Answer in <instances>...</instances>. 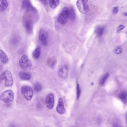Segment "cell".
<instances>
[{
  "label": "cell",
  "instance_id": "obj_18",
  "mask_svg": "<svg viewBox=\"0 0 127 127\" xmlns=\"http://www.w3.org/2000/svg\"><path fill=\"white\" fill-rule=\"evenodd\" d=\"M69 18L70 20L74 21L75 19V13L74 8L72 7H70L69 8Z\"/></svg>",
  "mask_w": 127,
  "mask_h": 127
},
{
  "label": "cell",
  "instance_id": "obj_24",
  "mask_svg": "<svg viewBox=\"0 0 127 127\" xmlns=\"http://www.w3.org/2000/svg\"><path fill=\"white\" fill-rule=\"evenodd\" d=\"M81 94V90H80V87L78 83L76 84V98L77 99H78L80 97Z\"/></svg>",
  "mask_w": 127,
  "mask_h": 127
},
{
  "label": "cell",
  "instance_id": "obj_6",
  "mask_svg": "<svg viewBox=\"0 0 127 127\" xmlns=\"http://www.w3.org/2000/svg\"><path fill=\"white\" fill-rule=\"evenodd\" d=\"M76 6L81 13L85 14L88 12L89 6L87 3H84L82 0H79L76 2Z\"/></svg>",
  "mask_w": 127,
  "mask_h": 127
},
{
  "label": "cell",
  "instance_id": "obj_1",
  "mask_svg": "<svg viewBox=\"0 0 127 127\" xmlns=\"http://www.w3.org/2000/svg\"><path fill=\"white\" fill-rule=\"evenodd\" d=\"M69 18V8L67 7H64L58 17V21L62 25H64L67 23Z\"/></svg>",
  "mask_w": 127,
  "mask_h": 127
},
{
  "label": "cell",
  "instance_id": "obj_25",
  "mask_svg": "<svg viewBox=\"0 0 127 127\" xmlns=\"http://www.w3.org/2000/svg\"><path fill=\"white\" fill-rule=\"evenodd\" d=\"M122 49L121 47H117L114 50V52L115 54L119 55L122 53Z\"/></svg>",
  "mask_w": 127,
  "mask_h": 127
},
{
  "label": "cell",
  "instance_id": "obj_23",
  "mask_svg": "<svg viewBox=\"0 0 127 127\" xmlns=\"http://www.w3.org/2000/svg\"><path fill=\"white\" fill-rule=\"evenodd\" d=\"M34 88L35 92H39L42 90V87L40 83L36 82L34 84Z\"/></svg>",
  "mask_w": 127,
  "mask_h": 127
},
{
  "label": "cell",
  "instance_id": "obj_31",
  "mask_svg": "<svg viewBox=\"0 0 127 127\" xmlns=\"http://www.w3.org/2000/svg\"><path fill=\"white\" fill-rule=\"evenodd\" d=\"M124 15L125 16H127V13H125V14H124Z\"/></svg>",
  "mask_w": 127,
  "mask_h": 127
},
{
  "label": "cell",
  "instance_id": "obj_2",
  "mask_svg": "<svg viewBox=\"0 0 127 127\" xmlns=\"http://www.w3.org/2000/svg\"><path fill=\"white\" fill-rule=\"evenodd\" d=\"M0 79L5 81V85L6 87H10L13 84V77L11 72L9 70L5 71L2 73Z\"/></svg>",
  "mask_w": 127,
  "mask_h": 127
},
{
  "label": "cell",
  "instance_id": "obj_3",
  "mask_svg": "<svg viewBox=\"0 0 127 127\" xmlns=\"http://www.w3.org/2000/svg\"><path fill=\"white\" fill-rule=\"evenodd\" d=\"M19 65L23 69H30L32 66V64L26 55H24L19 60Z\"/></svg>",
  "mask_w": 127,
  "mask_h": 127
},
{
  "label": "cell",
  "instance_id": "obj_4",
  "mask_svg": "<svg viewBox=\"0 0 127 127\" xmlns=\"http://www.w3.org/2000/svg\"><path fill=\"white\" fill-rule=\"evenodd\" d=\"M21 92L24 96L27 101H30L33 95V91L31 87L24 85L21 87Z\"/></svg>",
  "mask_w": 127,
  "mask_h": 127
},
{
  "label": "cell",
  "instance_id": "obj_28",
  "mask_svg": "<svg viewBox=\"0 0 127 127\" xmlns=\"http://www.w3.org/2000/svg\"><path fill=\"white\" fill-rule=\"evenodd\" d=\"M112 127H121L120 125L117 122H115L113 123Z\"/></svg>",
  "mask_w": 127,
  "mask_h": 127
},
{
  "label": "cell",
  "instance_id": "obj_12",
  "mask_svg": "<svg viewBox=\"0 0 127 127\" xmlns=\"http://www.w3.org/2000/svg\"><path fill=\"white\" fill-rule=\"evenodd\" d=\"M22 6L28 11L33 12L35 11V9L33 7L30 1L28 0H25L23 1Z\"/></svg>",
  "mask_w": 127,
  "mask_h": 127
},
{
  "label": "cell",
  "instance_id": "obj_17",
  "mask_svg": "<svg viewBox=\"0 0 127 127\" xmlns=\"http://www.w3.org/2000/svg\"><path fill=\"white\" fill-rule=\"evenodd\" d=\"M41 53V48L40 47H38L32 53V56L35 59H37L40 57Z\"/></svg>",
  "mask_w": 127,
  "mask_h": 127
},
{
  "label": "cell",
  "instance_id": "obj_13",
  "mask_svg": "<svg viewBox=\"0 0 127 127\" xmlns=\"http://www.w3.org/2000/svg\"><path fill=\"white\" fill-rule=\"evenodd\" d=\"M19 76L21 79L23 80H30L32 78L31 74L27 72H20L19 73Z\"/></svg>",
  "mask_w": 127,
  "mask_h": 127
},
{
  "label": "cell",
  "instance_id": "obj_27",
  "mask_svg": "<svg viewBox=\"0 0 127 127\" xmlns=\"http://www.w3.org/2000/svg\"><path fill=\"white\" fill-rule=\"evenodd\" d=\"M118 11H119V8L118 7H115L113 8L112 12L114 14H116L118 13Z\"/></svg>",
  "mask_w": 127,
  "mask_h": 127
},
{
  "label": "cell",
  "instance_id": "obj_8",
  "mask_svg": "<svg viewBox=\"0 0 127 127\" xmlns=\"http://www.w3.org/2000/svg\"><path fill=\"white\" fill-rule=\"evenodd\" d=\"M39 38L43 45L46 46L47 45L48 34L46 30L43 29L40 30L39 31Z\"/></svg>",
  "mask_w": 127,
  "mask_h": 127
},
{
  "label": "cell",
  "instance_id": "obj_19",
  "mask_svg": "<svg viewBox=\"0 0 127 127\" xmlns=\"http://www.w3.org/2000/svg\"><path fill=\"white\" fill-rule=\"evenodd\" d=\"M0 9L2 11H4L7 9L8 6V3L6 0H2L0 1Z\"/></svg>",
  "mask_w": 127,
  "mask_h": 127
},
{
  "label": "cell",
  "instance_id": "obj_21",
  "mask_svg": "<svg viewBox=\"0 0 127 127\" xmlns=\"http://www.w3.org/2000/svg\"><path fill=\"white\" fill-rule=\"evenodd\" d=\"M108 76H109V74L108 73H105L100 79V81H99V85L101 86L103 85L107 79Z\"/></svg>",
  "mask_w": 127,
  "mask_h": 127
},
{
  "label": "cell",
  "instance_id": "obj_29",
  "mask_svg": "<svg viewBox=\"0 0 127 127\" xmlns=\"http://www.w3.org/2000/svg\"><path fill=\"white\" fill-rule=\"evenodd\" d=\"M41 2H43V4H45V5L47 3V1H46V0H45V1H42Z\"/></svg>",
  "mask_w": 127,
  "mask_h": 127
},
{
  "label": "cell",
  "instance_id": "obj_5",
  "mask_svg": "<svg viewBox=\"0 0 127 127\" xmlns=\"http://www.w3.org/2000/svg\"><path fill=\"white\" fill-rule=\"evenodd\" d=\"M0 99L5 103H8L13 101L14 93L11 90H8L3 92L0 95Z\"/></svg>",
  "mask_w": 127,
  "mask_h": 127
},
{
  "label": "cell",
  "instance_id": "obj_32",
  "mask_svg": "<svg viewBox=\"0 0 127 127\" xmlns=\"http://www.w3.org/2000/svg\"><path fill=\"white\" fill-rule=\"evenodd\" d=\"M11 127H15L14 126H13V125H11Z\"/></svg>",
  "mask_w": 127,
  "mask_h": 127
},
{
  "label": "cell",
  "instance_id": "obj_14",
  "mask_svg": "<svg viewBox=\"0 0 127 127\" xmlns=\"http://www.w3.org/2000/svg\"><path fill=\"white\" fill-rule=\"evenodd\" d=\"M0 61L3 64H6L9 61V59L7 55L2 50H0Z\"/></svg>",
  "mask_w": 127,
  "mask_h": 127
},
{
  "label": "cell",
  "instance_id": "obj_16",
  "mask_svg": "<svg viewBox=\"0 0 127 127\" xmlns=\"http://www.w3.org/2000/svg\"><path fill=\"white\" fill-rule=\"evenodd\" d=\"M119 98L123 103H127V92L123 91L119 94Z\"/></svg>",
  "mask_w": 127,
  "mask_h": 127
},
{
  "label": "cell",
  "instance_id": "obj_11",
  "mask_svg": "<svg viewBox=\"0 0 127 127\" xmlns=\"http://www.w3.org/2000/svg\"><path fill=\"white\" fill-rule=\"evenodd\" d=\"M24 27L26 32L28 34H31L33 31V23L30 20H27L24 23Z\"/></svg>",
  "mask_w": 127,
  "mask_h": 127
},
{
  "label": "cell",
  "instance_id": "obj_7",
  "mask_svg": "<svg viewBox=\"0 0 127 127\" xmlns=\"http://www.w3.org/2000/svg\"><path fill=\"white\" fill-rule=\"evenodd\" d=\"M45 104L48 109L51 110L53 108L55 104V97L53 94L50 93L47 95L45 99Z\"/></svg>",
  "mask_w": 127,
  "mask_h": 127
},
{
  "label": "cell",
  "instance_id": "obj_9",
  "mask_svg": "<svg viewBox=\"0 0 127 127\" xmlns=\"http://www.w3.org/2000/svg\"><path fill=\"white\" fill-rule=\"evenodd\" d=\"M69 72V67L68 66L64 64L62 66L59 70L58 74L62 78H66L68 76Z\"/></svg>",
  "mask_w": 127,
  "mask_h": 127
},
{
  "label": "cell",
  "instance_id": "obj_30",
  "mask_svg": "<svg viewBox=\"0 0 127 127\" xmlns=\"http://www.w3.org/2000/svg\"><path fill=\"white\" fill-rule=\"evenodd\" d=\"M82 1H83V2H84V3H87L88 2V0H82Z\"/></svg>",
  "mask_w": 127,
  "mask_h": 127
},
{
  "label": "cell",
  "instance_id": "obj_10",
  "mask_svg": "<svg viewBox=\"0 0 127 127\" xmlns=\"http://www.w3.org/2000/svg\"><path fill=\"white\" fill-rule=\"evenodd\" d=\"M56 111L58 113L61 114H63L65 113V109L64 107V101L61 98L59 99L58 105L56 107Z\"/></svg>",
  "mask_w": 127,
  "mask_h": 127
},
{
  "label": "cell",
  "instance_id": "obj_22",
  "mask_svg": "<svg viewBox=\"0 0 127 127\" xmlns=\"http://www.w3.org/2000/svg\"><path fill=\"white\" fill-rule=\"evenodd\" d=\"M104 28V27H98L96 29L95 32L98 36H101L103 34Z\"/></svg>",
  "mask_w": 127,
  "mask_h": 127
},
{
  "label": "cell",
  "instance_id": "obj_15",
  "mask_svg": "<svg viewBox=\"0 0 127 127\" xmlns=\"http://www.w3.org/2000/svg\"><path fill=\"white\" fill-rule=\"evenodd\" d=\"M47 64L50 68H53L55 66L57 62V60L54 56L49 58L47 60Z\"/></svg>",
  "mask_w": 127,
  "mask_h": 127
},
{
  "label": "cell",
  "instance_id": "obj_26",
  "mask_svg": "<svg viewBox=\"0 0 127 127\" xmlns=\"http://www.w3.org/2000/svg\"><path fill=\"white\" fill-rule=\"evenodd\" d=\"M125 26L123 25H121L117 29V32H119L121 30H122L123 29L125 28Z\"/></svg>",
  "mask_w": 127,
  "mask_h": 127
},
{
  "label": "cell",
  "instance_id": "obj_20",
  "mask_svg": "<svg viewBox=\"0 0 127 127\" xmlns=\"http://www.w3.org/2000/svg\"><path fill=\"white\" fill-rule=\"evenodd\" d=\"M60 3L59 0H50L49 1V4L52 8L55 9L56 8Z\"/></svg>",
  "mask_w": 127,
  "mask_h": 127
}]
</instances>
